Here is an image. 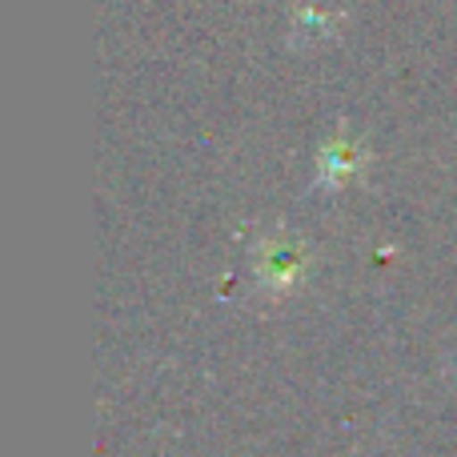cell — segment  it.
I'll return each instance as SVG.
<instances>
[{
    "mask_svg": "<svg viewBox=\"0 0 457 457\" xmlns=\"http://www.w3.org/2000/svg\"><path fill=\"white\" fill-rule=\"evenodd\" d=\"M249 265H253L257 285L269 297H293L309 281V273H313L317 253L301 233L277 225V228H265L249 245Z\"/></svg>",
    "mask_w": 457,
    "mask_h": 457,
    "instance_id": "1",
    "label": "cell"
},
{
    "mask_svg": "<svg viewBox=\"0 0 457 457\" xmlns=\"http://www.w3.org/2000/svg\"><path fill=\"white\" fill-rule=\"evenodd\" d=\"M370 173V145L361 137H353L349 129L333 133L329 141L317 149V161H313V189L329 193V197H341L345 189L365 181Z\"/></svg>",
    "mask_w": 457,
    "mask_h": 457,
    "instance_id": "2",
    "label": "cell"
}]
</instances>
